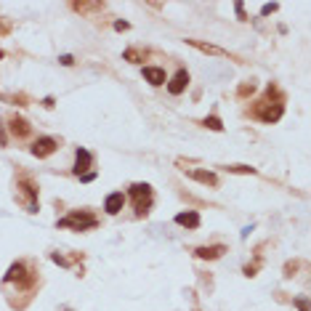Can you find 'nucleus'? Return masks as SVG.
Instances as JSON below:
<instances>
[{
    "instance_id": "15",
    "label": "nucleus",
    "mask_w": 311,
    "mask_h": 311,
    "mask_svg": "<svg viewBox=\"0 0 311 311\" xmlns=\"http://www.w3.org/2000/svg\"><path fill=\"white\" fill-rule=\"evenodd\" d=\"M231 173H255V168H248V165H231Z\"/></svg>"
},
{
    "instance_id": "10",
    "label": "nucleus",
    "mask_w": 311,
    "mask_h": 311,
    "mask_svg": "<svg viewBox=\"0 0 311 311\" xmlns=\"http://www.w3.org/2000/svg\"><path fill=\"white\" fill-rule=\"evenodd\" d=\"M194 253H197V258H221L226 253V248H223V245H216V248H197Z\"/></svg>"
},
{
    "instance_id": "1",
    "label": "nucleus",
    "mask_w": 311,
    "mask_h": 311,
    "mask_svg": "<svg viewBox=\"0 0 311 311\" xmlns=\"http://www.w3.org/2000/svg\"><path fill=\"white\" fill-rule=\"evenodd\" d=\"M59 226H67V229H77V231H85V229H93L96 226V218L91 216V213H69L67 218H62V221H59Z\"/></svg>"
},
{
    "instance_id": "2",
    "label": "nucleus",
    "mask_w": 311,
    "mask_h": 311,
    "mask_svg": "<svg viewBox=\"0 0 311 311\" xmlns=\"http://www.w3.org/2000/svg\"><path fill=\"white\" fill-rule=\"evenodd\" d=\"M130 194L136 197V210L138 213H147L152 208V187L149 184H133L130 187Z\"/></svg>"
},
{
    "instance_id": "11",
    "label": "nucleus",
    "mask_w": 311,
    "mask_h": 311,
    "mask_svg": "<svg viewBox=\"0 0 311 311\" xmlns=\"http://www.w3.org/2000/svg\"><path fill=\"white\" fill-rule=\"evenodd\" d=\"M189 176L197 178L200 184H205V187H216V184H218V178L213 173H205V170H189Z\"/></svg>"
},
{
    "instance_id": "5",
    "label": "nucleus",
    "mask_w": 311,
    "mask_h": 311,
    "mask_svg": "<svg viewBox=\"0 0 311 311\" xmlns=\"http://www.w3.org/2000/svg\"><path fill=\"white\" fill-rule=\"evenodd\" d=\"M123 205H125L123 191H115V194H109L107 200H104V210H107L109 216H117V213L123 210Z\"/></svg>"
},
{
    "instance_id": "9",
    "label": "nucleus",
    "mask_w": 311,
    "mask_h": 311,
    "mask_svg": "<svg viewBox=\"0 0 311 311\" xmlns=\"http://www.w3.org/2000/svg\"><path fill=\"white\" fill-rule=\"evenodd\" d=\"M144 77H147L152 85H162L165 83V69H160V67H144Z\"/></svg>"
},
{
    "instance_id": "7",
    "label": "nucleus",
    "mask_w": 311,
    "mask_h": 311,
    "mask_svg": "<svg viewBox=\"0 0 311 311\" xmlns=\"http://www.w3.org/2000/svg\"><path fill=\"white\" fill-rule=\"evenodd\" d=\"M176 223L178 226H187V229H197L200 226V216L194 210H187V213H178L176 216Z\"/></svg>"
},
{
    "instance_id": "12",
    "label": "nucleus",
    "mask_w": 311,
    "mask_h": 311,
    "mask_svg": "<svg viewBox=\"0 0 311 311\" xmlns=\"http://www.w3.org/2000/svg\"><path fill=\"white\" fill-rule=\"evenodd\" d=\"M11 130H14L16 136H27L30 133V125L24 120H14V123H11Z\"/></svg>"
},
{
    "instance_id": "13",
    "label": "nucleus",
    "mask_w": 311,
    "mask_h": 311,
    "mask_svg": "<svg viewBox=\"0 0 311 311\" xmlns=\"http://www.w3.org/2000/svg\"><path fill=\"white\" fill-rule=\"evenodd\" d=\"M191 45H194V48H200V51H205V54H223V51L221 48H216V45H205V43H197V40H189Z\"/></svg>"
},
{
    "instance_id": "3",
    "label": "nucleus",
    "mask_w": 311,
    "mask_h": 311,
    "mask_svg": "<svg viewBox=\"0 0 311 311\" xmlns=\"http://www.w3.org/2000/svg\"><path fill=\"white\" fill-rule=\"evenodd\" d=\"M54 152H56V141L48 138V136L37 138V141L32 144V155L35 157H48V155H54Z\"/></svg>"
},
{
    "instance_id": "17",
    "label": "nucleus",
    "mask_w": 311,
    "mask_h": 311,
    "mask_svg": "<svg viewBox=\"0 0 311 311\" xmlns=\"http://www.w3.org/2000/svg\"><path fill=\"white\" fill-rule=\"evenodd\" d=\"M298 303V309H301V311H306V301H303V298H301V301H295Z\"/></svg>"
},
{
    "instance_id": "16",
    "label": "nucleus",
    "mask_w": 311,
    "mask_h": 311,
    "mask_svg": "<svg viewBox=\"0 0 311 311\" xmlns=\"http://www.w3.org/2000/svg\"><path fill=\"white\" fill-rule=\"evenodd\" d=\"M5 144H8V141H5V133H3V125H0V147H5Z\"/></svg>"
},
{
    "instance_id": "6",
    "label": "nucleus",
    "mask_w": 311,
    "mask_h": 311,
    "mask_svg": "<svg viewBox=\"0 0 311 311\" xmlns=\"http://www.w3.org/2000/svg\"><path fill=\"white\" fill-rule=\"evenodd\" d=\"M5 282H24V284H30L32 280H27V266H24V263H14V266L8 269V274H5Z\"/></svg>"
},
{
    "instance_id": "8",
    "label": "nucleus",
    "mask_w": 311,
    "mask_h": 311,
    "mask_svg": "<svg viewBox=\"0 0 311 311\" xmlns=\"http://www.w3.org/2000/svg\"><path fill=\"white\" fill-rule=\"evenodd\" d=\"M88 168H91V152L77 149V155H75V173L80 176V173H85Z\"/></svg>"
},
{
    "instance_id": "4",
    "label": "nucleus",
    "mask_w": 311,
    "mask_h": 311,
    "mask_svg": "<svg viewBox=\"0 0 311 311\" xmlns=\"http://www.w3.org/2000/svg\"><path fill=\"white\" fill-rule=\"evenodd\" d=\"M187 85H189V72H187V69H178L176 77L168 83V91H170L173 96H178V93H184V88H187Z\"/></svg>"
},
{
    "instance_id": "14",
    "label": "nucleus",
    "mask_w": 311,
    "mask_h": 311,
    "mask_svg": "<svg viewBox=\"0 0 311 311\" xmlns=\"http://www.w3.org/2000/svg\"><path fill=\"white\" fill-rule=\"evenodd\" d=\"M205 125H208L210 130H223V125H221V120H218V117H208V120H205Z\"/></svg>"
}]
</instances>
